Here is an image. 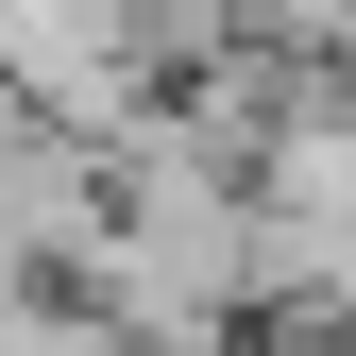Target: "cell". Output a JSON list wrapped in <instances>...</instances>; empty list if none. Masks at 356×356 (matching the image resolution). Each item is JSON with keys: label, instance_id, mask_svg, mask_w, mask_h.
Segmentation results:
<instances>
[{"label": "cell", "instance_id": "obj_1", "mask_svg": "<svg viewBox=\"0 0 356 356\" xmlns=\"http://www.w3.org/2000/svg\"><path fill=\"white\" fill-rule=\"evenodd\" d=\"M272 356H356V339H272Z\"/></svg>", "mask_w": 356, "mask_h": 356}]
</instances>
